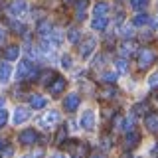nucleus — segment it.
Returning a JSON list of instances; mask_svg holds the SVG:
<instances>
[{
	"instance_id": "1",
	"label": "nucleus",
	"mask_w": 158,
	"mask_h": 158,
	"mask_svg": "<svg viewBox=\"0 0 158 158\" xmlns=\"http://www.w3.org/2000/svg\"><path fill=\"white\" fill-rule=\"evenodd\" d=\"M18 81H28V79H38V71L34 69V63L24 59L18 63V71H16Z\"/></svg>"
},
{
	"instance_id": "2",
	"label": "nucleus",
	"mask_w": 158,
	"mask_h": 158,
	"mask_svg": "<svg viewBox=\"0 0 158 158\" xmlns=\"http://www.w3.org/2000/svg\"><path fill=\"white\" fill-rule=\"evenodd\" d=\"M136 57H138V65L140 67H148V65H152V63L156 61V53L152 52L150 48H142Z\"/></svg>"
},
{
	"instance_id": "3",
	"label": "nucleus",
	"mask_w": 158,
	"mask_h": 158,
	"mask_svg": "<svg viewBox=\"0 0 158 158\" xmlns=\"http://www.w3.org/2000/svg\"><path fill=\"white\" fill-rule=\"evenodd\" d=\"M79 105H81V97H79L77 93H69V95H65L63 107H65V111H67V113H73Z\"/></svg>"
},
{
	"instance_id": "4",
	"label": "nucleus",
	"mask_w": 158,
	"mask_h": 158,
	"mask_svg": "<svg viewBox=\"0 0 158 158\" xmlns=\"http://www.w3.org/2000/svg\"><path fill=\"white\" fill-rule=\"evenodd\" d=\"M20 142H22V144H34V142H36L38 140V132L36 131H34V128H26V131H22V132H20Z\"/></svg>"
},
{
	"instance_id": "5",
	"label": "nucleus",
	"mask_w": 158,
	"mask_h": 158,
	"mask_svg": "<svg viewBox=\"0 0 158 158\" xmlns=\"http://www.w3.org/2000/svg\"><path fill=\"white\" fill-rule=\"evenodd\" d=\"M79 125H81L85 131H91L93 127H95V113L93 111H85L81 115V121H79Z\"/></svg>"
},
{
	"instance_id": "6",
	"label": "nucleus",
	"mask_w": 158,
	"mask_h": 158,
	"mask_svg": "<svg viewBox=\"0 0 158 158\" xmlns=\"http://www.w3.org/2000/svg\"><path fill=\"white\" fill-rule=\"evenodd\" d=\"M30 118V111L26 107H18L16 111H14V117H12V123L14 125H22V123H26Z\"/></svg>"
},
{
	"instance_id": "7",
	"label": "nucleus",
	"mask_w": 158,
	"mask_h": 158,
	"mask_svg": "<svg viewBox=\"0 0 158 158\" xmlns=\"http://www.w3.org/2000/svg\"><path fill=\"white\" fill-rule=\"evenodd\" d=\"M63 89H65V79L63 77H56L49 83V93H52V95H59Z\"/></svg>"
},
{
	"instance_id": "8",
	"label": "nucleus",
	"mask_w": 158,
	"mask_h": 158,
	"mask_svg": "<svg viewBox=\"0 0 158 158\" xmlns=\"http://www.w3.org/2000/svg\"><path fill=\"white\" fill-rule=\"evenodd\" d=\"M144 125L150 132H158V113H148L144 118Z\"/></svg>"
},
{
	"instance_id": "9",
	"label": "nucleus",
	"mask_w": 158,
	"mask_h": 158,
	"mask_svg": "<svg viewBox=\"0 0 158 158\" xmlns=\"http://www.w3.org/2000/svg\"><path fill=\"white\" fill-rule=\"evenodd\" d=\"M93 49H95V40H93V38H87L85 42L81 44V48H79V52H81V57H89Z\"/></svg>"
},
{
	"instance_id": "10",
	"label": "nucleus",
	"mask_w": 158,
	"mask_h": 158,
	"mask_svg": "<svg viewBox=\"0 0 158 158\" xmlns=\"http://www.w3.org/2000/svg\"><path fill=\"white\" fill-rule=\"evenodd\" d=\"M26 10V2L24 0H14L12 4H10V8H8V12L12 14V16H20V14Z\"/></svg>"
},
{
	"instance_id": "11",
	"label": "nucleus",
	"mask_w": 158,
	"mask_h": 158,
	"mask_svg": "<svg viewBox=\"0 0 158 158\" xmlns=\"http://www.w3.org/2000/svg\"><path fill=\"white\" fill-rule=\"evenodd\" d=\"M20 57V48L18 46H8L6 49H4V59L6 61H14V59Z\"/></svg>"
},
{
	"instance_id": "12",
	"label": "nucleus",
	"mask_w": 158,
	"mask_h": 158,
	"mask_svg": "<svg viewBox=\"0 0 158 158\" xmlns=\"http://www.w3.org/2000/svg\"><path fill=\"white\" fill-rule=\"evenodd\" d=\"M107 24H109L107 16H95V20L91 22V28H93V30H97V32H103V30L107 28Z\"/></svg>"
},
{
	"instance_id": "13",
	"label": "nucleus",
	"mask_w": 158,
	"mask_h": 158,
	"mask_svg": "<svg viewBox=\"0 0 158 158\" xmlns=\"http://www.w3.org/2000/svg\"><path fill=\"white\" fill-rule=\"evenodd\" d=\"M46 105H48L46 97H42V95H32L30 97V107L32 109H44Z\"/></svg>"
},
{
	"instance_id": "14",
	"label": "nucleus",
	"mask_w": 158,
	"mask_h": 158,
	"mask_svg": "<svg viewBox=\"0 0 158 158\" xmlns=\"http://www.w3.org/2000/svg\"><path fill=\"white\" fill-rule=\"evenodd\" d=\"M138 140H140V136H138V132L131 131V132H127V138H125V146H127V148H132V146H136V144H138Z\"/></svg>"
},
{
	"instance_id": "15",
	"label": "nucleus",
	"mask_w": 158,
	"mask_h": 158,
	"mask_svg": "<svg viewBox=\"0 0 158 158\" xmlns=\"http://www.w3.org/2000/svg\"><path fill=\"white\" fill-rule=\"evenodd\" d=\"M71 156L73 158H85L87 156V146L81 144V142H77V144L71 148Z\"/></svg>"
},
{
	"instance_id": "16",
	"label": "nucleus",
	"mask_w": 158,
	"mask_h": 158,
	"mask_svg": "<svg viewBox=\"0 0 158 158\" xmlns=\"http://www.w3.org/2000/svg\"><path fill=\"white\" fill-rule=\"evenodd\" d=\"M36 30L40 36H48V34H52V24H49V20H42V22H38Z\"/></svg>"
},
{
	"instance_id": "17",
	"label": "nucleus",
	"mask_w": 158,
	"mask_h": 158,
	"mask_svg": "<svg viewBox=\"0 0 158 158\" xmlns=\"http://www.w3.org/2000/svg\"><path fill=\"white\" fill-rule=\"evenodd\" d=\"M10 73H12V67H10L8 63H0V81L6 83L10 79Z\"/></svg>"
},
{
	"instance_id": "18",
	"label": "nucleus",
	"mask_w": 158,
	"mask_h": 158,
	"mask_svg": "<svg viewBox=\"0 0 158 158\" xmlns=\"http://www.w3.org/2000/svg\"><path fill=\"white\" fill-rule=\"evenodd\" d=\"M93 14H95V16H107V14H109V4H107V2H99V4H95V8H93Z\"/></svg>"
},
{
	"instance_id": "19",
	"label": "nucleus",
	"mask_w": 158,
	"mask_h": 158,
	"mask_svg": "<svg viewBox=\"0 0 158 158\" xmlns=\"http://www.w3.org/2000/svg\"><path fill=\"white\" fill-rule=\"evenodd\" d=\"M57 121H59L57 111H49V113H46V117L42 118V123H48V125H53V123H57Z\"/></svg>"
},
{
	"instance_id": "20",
	"label": "nucleus",
	"mask_w": 158,
	"mask_h": 158,
	"mask_svg": "<svg viewBox=\"0 0 158 158\" xmlns=\"http://www.w3.org/2000/svg\"><path fill=\"white\" fill-rule=\"evenodd\" d=\"M79 38H81V32H79L77 28H69V32H67V40H69V42H71V44H77Z\"/></svg>"
},
{
	"instance_id": "21",
	"label": "nucleus",
	"mask_w": 158,
	"mask_h": 158,
	"mask_svg": "<svg viewBox=\"0 0 158 158\" xmlns=\"http://www.w3.org/2000/svg\"><path fill=\"white\" fill-rule=\"evenodd\" d=\"M148 22H150V18H148L146 14H136L135 20H132V26H144Z\"/></svg>"
},
{
	"instance_id": "22",
	"label": "nucleus",
	"mask_w": 158,
	"mask_h": 158,
	"mask_svg": "<svg viewBox=\"0 0 158 158\" xmlns=\"http://www.w3.org/2000/svg\"><path fill=\"white\" fill-rule=\"evenodd\" d=\"M135 48H136V46H135V44H128V42H127V44H123V49H121V53H123V57H127V56H128V57H131V56H132V53H135Z\"/></svg>"
},
{
	"instance_id": "23",
	"label": "nucleus",
	"mask_w": 158,
	"mask_h": 158,
	"mask_svg": "<svg viewBox=\"0 0 158 158\" xmlns=\"http://www.w3.org/2000/svg\"><path fill=\"white\" fill-rule=\"evenodd\" d=\"M118 128H121L123 132H131V131H132V118H123V121H121V127H118Z\"/></svg>"
},
{
	"instance_id": "24",
	"label": "nucleus",
	"mask_w": 158,
	"mask_h": 158,
	"mask_svg": "<svg viewBox=\"0 0 158 158\" xmlns=\"http://www.w3.org/2000/svg\"><path fill=\"white\" fill-rule=\"evenodd\" d=\"M148 4V0H131V8L132 10H144Z\"/></svg>"
},
{
	"instance_id": "25",
	"label": "nucleus",
	"mask_w": 158,
	"mask_h": 158,
	"mask_svg": "<svg viewBox=\"0 0 158 158\" xmlns=\"http://www.w3.org/2000/svg\"><path fill=\"white\" fill-rule=\"evenodd\" d=\"M10 28H12L16 34H24V32H26V26H24V24H20V22H16V20H12V22H10Z\"/></svg>"
},
{
	"instance_id": "26",
	"label": "nucleus",
	"mask_w": 158,
	"mask_h": 158,
	"mask_svg": "<svg viewBox=\"0 0 158 158\" xmlns=\"http://www.w3.org/2000/svg\"><path fill=\"white\" fill-rule=\"evenodd\" d=\"M117 69L121 73H125L127 69H128V63H127V57H121V59H117Z\"/></svg>"
},
{
	"instance_id": "27",
	"label": "nucleus",
	"mask_w": 158,
	"mask_h": 158,
	"mask_svg": "<svg viewBox=\"0 0 158 158\" xmlns=\"http://www.w3.org/2000/svg\"><path fill=\"white\" fill-rule=\"evenodd\" d=\"M103 81H105V83H115L117 81V73H113V71L103 73Z\"/></svg>"
},
{
	"instance_id": "28",
	"label": "nucleus",
	"mask_w": 158,
	"mask_h": 158,
	"mask_svg": "<svg viewBox=\"0 0 158 158\" xmlns=\"http://www.w3.org/2000/svg\"><path fill=\"white\" fill-rule=\"evenodd\" d=\"M52 75H53V73H52V71H48V69H46V71H42V73L38 75V79H40L42 83H48V79L52 77ZM49 81H52V79H49Z\"/></svg>"
},
{
	"instance_id": "29",
	"label": "nucleus",
	"mask_w": 158,
	"mask_h": 158,
	"mask_svg": "<svg viewBox=\"0 0 158 158\" xmlns=\"http://www.w3.org/2000/svg\"><path fill=\"white\" fill-rule=\"evenodd\" d=\"M8 123V111H4V109H0V128L6 127Z\"/></svg>"
},
{
	"instance_id": "30",
	"label": "nucleus",
	"mask_w": 158,
	"mask_h": 158,
	"mask_svg": "<svg viewBox=\"0 0 158 158\" xmlns=\"http://www.w3.org/2000/svg\"><path fill=\"white\" fill-rule=\"evenodd\" d=\"M132 26H123V32H121V36L123 38H132Z\"/></svg>"
},
{
	"instance_id": "31",
	"label": "nucleus",
	"mask_w": 158,
	"mask_h": 158,
	"mask_svg": "<svg viewBox=\"0 0 158 158\" xmlns=\"http://www.w3.org/2000/svg\"><path fill=\"white\" fill-rule=\"evenodd\" d=\"M148 85H150V87H158V71L150 75V79H148Z\"/></svg>"
},
{
	"instance_id": "32",
	"label": "nucleus",
	"mask_w": 158,
	"mask_h": 158,
	"mask_svg": "<svg viewBox=\"0 0 158 158\" xmlns=\"http://www.w3.org/2000/svg\"><path fill=\"white\" fill-rule=\"evenodd\" d=\"M65 135H67V128H65V127H61V128H59V132H57V136H56V142H61Z\"/></svg>"
},
{
	"instance_id": "33",
	"label": "nucleus",
	"mask_w": 158,
	"mask_h": 158,
	"mask_svg": "<svg viewBox=\"0 0 158 158\" xmlns=\"http://www.w3.org/2000/svg\"><path fill=\"white\" fill-rule=\"evenodd\" d=\"M61 67H65V69L71 67V57H69V56H63L61 57Z\"/></svg>"
},
{
	"instance_id": "34",
	"label": "nucleus",
	"mask_w": 158,
	"mask_h": 158,
	"mask_svg": "<svg viewBox=\"0 0 158 158\" xmlns=\"http://www.w3.org/2000/svg\"><path fill=\"white\" fill-rule=\"evenodd\" d=\"M75 6H77L79 12H83V10H85V6H87V0H77V2H75Z\"/></svg>"
},
{
	"instance_id": "35",
	"label": "nucleus",
	"mask_w": 158,
	"mask_h": 158,
	"mask_svg": "<svg viewBox=\"0 0 158 158\" xmlns=\"http://www.w3.org/2000/svg\"><path fill=\"white\" fill-rule=\"evenodd\" d=\"M12 146H6V148H4V150H2V158H10V156H12Z\"/></svg>"
},
{
	"instance_id": "36",
	"label": "nucleus",
	"mask_w": 158,
	"mask_h": 158,
	"mask_svg": "<svg viewBox=\"0 0 158 158\" xmlns=\"http://www.w3.org/2000/svg\"><path fill=\"white\" fill-rule=\"evenodd\" d=\"M103 95H105V97H115V89H105Z\"/></svg>"
},
{
	"instance_id": "37",
	"label": "nucleus",
	"mask_w": 158,
	"mask_h": 158,
	"mask_svg": "<svg viewBox=\"0 0 158 158\" xmlns=\"http://www.w3.org/2000/svg\"><path fill=\"white\" fill-rule=\"evenodd\" d=\"M4 38H6V32H4L2 28H0V46H2V42H4Z\"/></svg>"
},
{
	"instance_id": "38",
	"label": "nucleus",
	"mask_w": 158,
	"mask_h": 158,
	"mask_svg": "<svg viewBox=\"0 0 158 158\" xmlns=\"http://www.w3.org/2000/svg\"><path fill=\"white\" fill-rule=\"evenodd\" d=\"M30 158H42V150H38L36 154H32V156H30Z\"/></svg>"
},
{
	"instance_id": "39",
	"label": "nucleus",
	"mask_w": 158,
	"mask_h": 158,
	"mask_svg": "<svg viewBox=\"0 0 158 158\" xmlns=\"http://www.w3.org/2000/svg\"><path fill=\"white\" fill-rule=\"evenodd\" d=\"M91 158H105L103 154H91Z\"/></svg>"
},
{
	"instance_id": "40",
	"label": "nucleus",
	"mask_w": 158,
	"mask_h": 158,
	"mask_svg": "<svg viewBox=\"0 0 158 158\" xmlns=\"http://www.w3.org/2000/svg\"><path fill=\"white\" fill-rule=\"evenodd\" d=\"M2 107H4V99L0 97V109H2Z\"/></svg>"
},
{
	"instance_id": "41",
	"label": "nucleus",
	"mask_w": 158,
	"mask_h": 158,
	"mask_svg": "<svg viewBox=\"0 0 158 158\" xmlns=\"http://www.w3.org/2000/svg\"><path fill=\"white\" fill-rule=\"evenodd\" d=\"M53 158H63V156H61V154H56V156H53Z\"/></svg>"
},
{
	"instance_id": "42",
	"label": "nucleus",
	"mask_w": 158,
	"mask_h": 158,
	"mask_svg": "<svg viewBox=\"0 0 158 158\" xmlns=\"http://www.w3.org/2000/svg\"><path fill=\"white\" fill-rule=\"evenodd\" d=\"M2 146H4V142H2V140H0V148H2Z\"/></svg>"
},
{
	"instance_id": "43",
	"label": "nucleus",
	"mask_w": 158,
	"mask_h": 158,
	"mask_svg": "<svg viewBox=\"0 0 158 158\" xmlns=\"http://www.w3.org/2000/svg\"><path fill=\"white\" fill-rule=\"evenodd\" d=\"M22 158H30V156H22Z\"/></svg>"
},
{
	"instance_id": "44",
	"label": "nucleus",
	"mask_w": 158,
	"mask_h": 158,
	"mask_svg": "<svg viewBox=\"0 0 158 158\" xmlns=\"http://www.w3.org/2000/svg\"><path fill=\"white\" fill-rule=\"evenodd\" d=\"M69 2H71V0H69Z\"/></svg>"
},
{
	"instance_id": "45",
	"label": "nucleus",
	"mask_w": 158,
	"mask_h": 158,
	"mask_svg": "<svg viewBox=\"0 0 158 158\" xmlns=\"http://www.w3.org/2000/svg\"><path fill=\"white\" fill-rule=\"evenodd\" d=\"M138 158H140V156H138Z\"/></svg>"
}]
</instances>
